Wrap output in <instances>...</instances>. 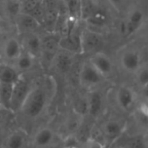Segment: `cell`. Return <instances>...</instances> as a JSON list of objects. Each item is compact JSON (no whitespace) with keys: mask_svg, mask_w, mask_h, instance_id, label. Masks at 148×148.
Segmentation results:
<instances>
[{"mask_svg":"<svg viewBox=\"0 0 148 148\" xmlns=\"http://www.w3.org/2000/svg\"><path fill=\"white\" fill-rule=\"evenodd\" d=\"M45 104L46 95L44 92L39 88H36L34 90H30L21 109L27 116L30 118H35L37 117L43 111Z\"/></svg>","mask_w":148,"mask_h":148,"instance_id":"1","label":"cell"},{"mask_svg":"<svg viewBox=\"0 0 148 148\" xmlns=\"http://www.w3.org/2000/svg\"><path fill=\"white\" fill-rule=\"evenodd\" d=\"M28 82L21 78H18L13 84L12 95L10 101V110L16 111L22 108V106L30 92Z\"/></svg>","mask_w":148,"mask_h":148,"instance_id":"2","label":"cell"},{"mask_svg":"<svg viewBox=\"0 0 148 148\" xmlns=\"http://www.w3.org/2000/svg\"><path fill=\"white\" fill-rule=\"evenodd\" d=\"M102 40L98 34L92 31H85L81 36V48L87 51H93L101 46Z\"/></svg>","mask_w":148,"mask_h":148,"instance_id":"3","label":"cell"},{"mask_svg":"<svg viewBox=\"0 0 148 148\" xmlns=\"http://www.w3.org/2000/svg\"><path fill=\"white\" fill-rule=\"evenodd\" d=\"M144 21V14L140 10H134L128 16L127 21L125 24V34L126 36H131L135 33L140 27L142 25Z\"/></svg>","mask_w":148,"mask_h":148,"instance_id":"4","label":"cell"},{"mask_svg":"<svg viewBox=\"0 0 148 148\" xmlns=\"http://www.w3.org/2000/svg\"><path fill=\"white\" fill-rule=\"evenodd\" d=\"M102 75H101L89 62L85 64L81 71V80L86 85H96L101 82Z\"/></svg>","mask_w":148,"mask_h":148,"instance_id":"5","label":"cell"},{"mask_svg":"<svg viewBox=\"0 0 148 148\" xmlns=\"http://www.w3.org/2000/svg\"><path fill=\"white\" fill-rule=\"evenodd\" d=\"M134 92L127 87H121L117 92V102L120 108L125 111H128L132 108L134 103Z\"/></svg>","mask_w":148,"mask_h":148,"instance_id":"6","label":"cell"},{"mask_svg":"<svg viewBox=\"0 0 148 148\" xmlns=\"http://www.w3.org/2000/svg\"><path fill=\"white\" fill-rule=\"evenodd\" d=\"M90 63L102 75H108L112 71V62L110 59L101 53L95 55L90 59Z\"/></svg>","mask_w":148,"mask_h":148,"instance_id":"7","label":"cell"},{"mask_svg":"<svg viewBox=\"0 0 148 148\" xmlns=\"http://www.w3.org/2000/svg\"><path fill=\"white\" fill-rule=\"evenodd\" d=\"M124 127L123 125L116 120H111L108 121L105 126H104V134L106 135L107 139L110 141H114L116 139H118L122 132H123Z\"/></svg>","mask_w":148,"mask_h":148,"instance_id":"8","label":"cell"},{"mask_svg":"<svg viewBox=\"0 0 148 148\" xmlns=\"http://www.w3.org/2000/svg\"><path fill=\"white\" fill-rule=\"evenodd\" d=\"M123 67L128 71H135L140 66V57L137 52L128 51L126 52L121 59Z\"/></svg>","mask_w":148,"mask_h":148,"instance_id":"9","label":"cell"},{"mask_svg":"<svg viewBox=\"0 0 148 148\" xmlns=\"http://www.w3.org/2000/svg\"><path fill=\"white\" fill-rule=\"evenodd\" d=\"M54 140V133L51 129L44 127L40 129L35 135L34 143L38 147H45L52 143Z\"/></svg>","mask_w":148,"mask_h":148,"instance_id":"10","label":"cell"},{"mask_svg":"<svg viewBox=\"0 0 148 148\" xmlns=\"http://www.w3.org/2000/svg\"><path fill=\"white\" fill-rule=\"evenodd\" d=\"M17 19L20 29L26 32H32L39 25L38 21L28 13H21Z\"/></svg>","mask_w":148,"mask_h":148,"instance_id":"11","label":"cell"},{"mask_svg":"<svg viewBox=\"0 0 148 148\" xmlns=\"http://www.w3.org/2000/svg\"><path fill=\"white\" fill-rule=\"evenodd\" d=\"M69 18L76 22L82 16V0H65Z\"/></svg>","mask_w":148,"mask_h":148,"instance_id":"12","label":"cell"},{"mask_svg":"<svg viewBox=\"0 0 148 148\" xmlns=\"http://www.w3.org/2000/svg\"><path fill=\"white\" fill-rule=\"evenodd\" d=\"M12 89L13 84L0 82V106L9 110H10Z\"/></svg>","mask_w":148,"mask_h":148,"instance_id":"13","label":"cell"},{"mask_svg":"<svg viewBox=\"0 0 148 148\" xmlns=\"http://www.w3.org/2000/svg\"><path fill=\"white\" fill-rule=\"evenodd\" d=\"M16 71L6 64H0V82L14 84L18 79Z\"/></svg>","mask_w":148,"mask_h":148,"instance_id":"14","label":"cell"},{"mask_svg":"<svg viewBox=\"0 0 148 148\" xmlns=\"http://www.w3.org/2000/svg\"><path fill=\"white\" fill-rule=\"evenodd\" d=\"M4 54L8 59H17L22 54L19 42L16 39H10L4 47Z\"/></svg>","mask_w":148,"mask_h":148,"instance_id":"15","label":"cell"},{"mask_svg":"<svg viewBox=\"0 0 148 148\" xmlns=\"http://www.w3.org/2000/svg\"><path fill=\"white\" fill-rule=\"evenodd\" d=\"M102 107V98L99 93H92L88 100V111L91 115H97Z\"/></svg>","mask_w":148,"mask_h":148,"instance_id":"16","label":"cell"},{"mask_svg":"<svg viewBox=\"0 0 148 148\" xmlns=\"http://www.w3.org/2000/svg\"><path fill=\"white\" fill-rule=\"evenodd\" d=\"M24 43H25V47L29 51V54H36L37 52L40 51L41 49V41L39 39V37L36 35L33 34H29L25 39H24Z\"/></svg>","mask_w":148,"mask_h":148,"instance_id":"17","label":"cell"},{"mask_svg":"<svg viewBox=\"0 0 148 148\" xmlns=\"http://www.w3.org/2000/svg\"><path fill=\"white\" fill-rule=\"evenodd\" d=\"M4 7L7 13L10 16L16 17H17L22 13L23 10V4L21 3V0H5Z\"/></svg>","mask_w":148,"mask_h":148,"instance_id":"18","label":"cell"},{"mask_svg":"<svg viewBox=\"0 0 148 148\" xmlns=\"http://www.w3.org/2000/svg\"><path fill=\"white\" fill-rule=\"evenodd\" d=\"M25 143L24 135L22 133L15 132L7 140V148H23Z\"/></svg>","mask_w":148,"mask_h":148,"instance_id":"19","label":"cell"},{"mask_svg":"<svg viewBox=\"0 0 148 148\" xmlns=\"http://www.w3.org/2000/svg\"><path fill=\"white\" fill-rule=\"evenodd\" d=\"M56 66L61 71H68L71 66V60L67 55L60 54L56 58Z\"/></svg>","mask_w":148,"mask_h":148,"instance_id":"20","label":"cell"},{"mask_svg":"<svg viewBox=\"0 0 148 148\" xmlns=\"http://www.w3.org/2000/svg\"><path fill=\"white\" fill-rule=\"evenodd\" d=\"M32 66V59L29 54H21L17 58V67L21 70H27Z\"/></svg>","mask_w":148,"mask_h":148,"instance_id":"21","label":"cell"},{"mask_svg":"<svg viewBox=\"0 0 148 148\" xmlns=\"http://www.w3.org/2000/svg\"><path fill=\"white\" fill-rule=\"evenodd\" d=\"M41 4H42V3L40 0H24L23 5V10H25L24 13L30 14Z\"/></svg>","mask_w":148,"mask_h":148,"instance_id":"22","label":"cell"},{"mask_svg":"<svg viewBox=\"0 0 148 148\" xmlns=\"http://www.w3.org/2000/svg\"><path fill=\"white\" fill-rule=\"evenodd\" d=\"M138 82L139 83L147 88L148 84V70L147 69H143L138 75Z\"/></svg>","mask_w":148,"mask_h":148,"instance_id":"23","label":"cell"},{"mask_svg":"<svg viewBox=\"0 0 148 148\" xmlns=\"http://www.w3.org/2000/svg\"><path fill=\"white\" fill-rule=\"evenodd\" d=\"M10 110L0 106V127H2V125L7 122L9 115H10Z\"/></svg>","mask_w":148,"mask_h":148,"instance_id":"24","label":"cell"},{"mask_svg":"<svg viewBox=\"0 0 148 148\" xmlns=\"http://www.w3.org/2000/svg\"><path fill=\"white\" fill-rule=\"evenodd\" d=\"M56 42L53 38H49L45 42V49L49 51V53H54L56 50Z\"/></svg>","mask_w":148,"mask_h":148,"instance_id":"25","label":"cell"},{"mask_svg":"<svg viewBox=\"0 0 148 148\" xmlns=\"http://www.w3.org/2000/svg\"><path fill=\"white\" fill-rule=\"evenodd\" d=\"M131 147L132 148H146L145 146V141L140 139V138H136L134 139V140L131 143Z\"/></svg>","mask_w":148,"mask_h":148,"instance_id":"26","label":"cell"},{"mask_svg":"<svg viewBox=\"0 0 148 148\" xmlns=\"http://www.w3.org/2000/svg\"><path fill=\"white\" fill-rule=\"evenodd\" d=\"M82 148H103L101 144L99 143L98 141H95L94 140H88L85 143V145L83 146Z\"/></svg>","mask_w":148,"mask_h":148,"instance_id":"27","label":"cell"},{"mask_svg":"<svg viewBox=\"0 0 148 148\" xmlns=\"http://www.w3.org/2000/svg\"><path fill=\"white\" fill-rule=\"evenodd\" d=\"M108 2L115 8H119L122 5L124 0H108Z\"/></svg>","mask_w":148,"mask_h":148,"instance_id":"28","label":"cell"},{"mask_svg":"<svg viewBox=\"0 0 148 148\" xmlns=\"http://www.w3.org/2000/svg\"><path fill=\"white\" fill-rule=\"evenodd\" d=\"M2 138H3V131H2V127H0V142L2 140Z\"/></svg>","mask_w":148,"mask_h":148,"instance_id":"29","label":"cell"},{"mask_svg":"<svg viewBox=\"0 0 148 148\" xmlns=\"http://www.w3.org/2000/svg\"><path fill=\"white\" fill-rule=\"evenodd\" d=\"M68 148H75V147H68Z\"/></svg>","mask_w":148,"mask_h":148,"instance_id":"30","label":"cell"}]
</instances>
